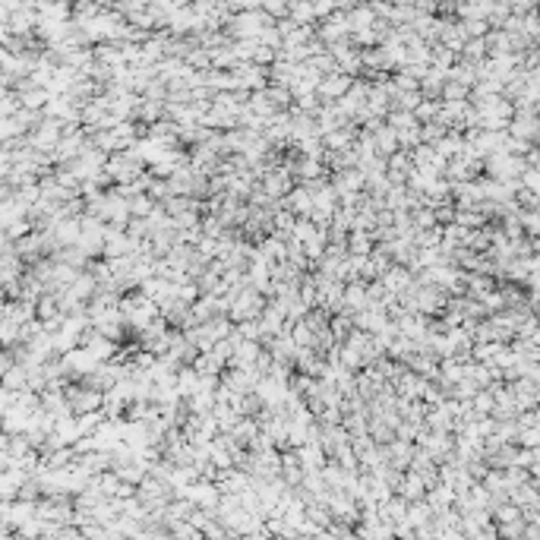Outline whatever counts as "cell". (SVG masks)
<instances>
[{
  "mask_svg": "<svg viewBox=\"0 0 540 540\" xmlns=\"http://www.w3.org/2000/svg\"><path fill=\"white\" fill-rule=\"evenodd\" d=\"M531 288H534L537 294H540V272H537V275H531Z\"/></svg>",
  "mask_w": 540,
  "mask_h": 540,
  "instance_id": "30bf717a",
  "label": "cell"
},
{
  "mask_svg": "<svg viewBox=\"0 0 540 540\" xmlns=\"http://www.w3.org/2000/svg\"><path fill=\"white\" fill-rule=\"evenodd\" d=\"M486 168H490V174H493L496 180H503V184H512V180H515L518 174L525 171V161L518 158L515 152H496V155H490Z\"/></svg>",
  "mask_w": 540,
  "mask_h": 540,
  "instance_id": "7a4b0ae2",
  "label": "cell"
},
{
  "mask_svg": "<svg viewBox=\"0 0 540 540\" xmlns=\"http://www.w3.org/2000/svg\"><path fill=\"white\" fill-rule=\"evenodd\" d=\"M351 86H354V80H351V76H344V73H332L329 80H322V86H320V99H329V101H341L344 95L351 92Z\"/></svg>",
  "mask_w": 540,
  "mask_h": 540,
  "instance_id": "277c9868",
  "label": "cell"
},
{
  "mask_svg": "<svg viewBox=\"0 0 540 540\" xmlns=\"http://www.w3.org/2000/svg\"><path fill=\"white\" fill-rule=\"evenodd\" d=\"M512 117V105L506 99H480L477 101V123L484 130H493V133H503L506 120Z\"/></svg>",
  "mask_w": 540,
  "mask_h": 540,
  "instance_id": "6da1fadb",
  "label": "cell"
},
{
  "mask_svg": "<svg viewBox=\"0 0 540 540\" xmlns=\"http://www.w3.org/2000/svg\"><path fill=\"white\" fill-rule=\"evenodd\" d=\"M525 187H528L531 196L540 199V168H531V171H525Z\"/></svg>",
  "mask_w": 540,
  "mask_h": 540,
  "instance_id": "ba28073f",
  "label": "cell"
},
{
  "mask_svg": "<svg viewBox=\"0 0 540 540\" xmlns=\"http://www.w3.org/2000/svg\"><path fill=\"white\" fill-rule=\"evenodd\" d=\"M284 209L294 212V215H310L313 218V190H303V187H297V190H291V196L284 199Z\"/></svg>",
  "mask_w": 540,
  "mask_h": 540,
  "instance_id": "8992f818",
  "label": "cell"
},
{
  "mask_svg": "<svg viewBox=\"0 0 540 540\" xmlns=\"http://www.w3.org/2000/svg\"><path fill=\"white\" fill-rule=\"evenodd\" d=\"M512 136H515V139H522V142H528V139H534V136H540V117L528 114V111H522V114L512 120Z\"/></svg>",
  "mask_w": 540,
  "mask_h": 540,
  "instance_id": "52a82bcc",
  "label": "cell"
},
{
  "mask_svg": "<svg viewBox=\"0 0 540 540\" xmlns=\"http://www.w3.org/2000/svg\"><path fill=\"white\" fill-rule=\"evenodd\" d=\"M373 149L379 152V158L382 155L392 158V155L398 152V133H395L392 127H386V123H379V127L373 130Z\"/></svg>",
  "mask_w": 540,
  "mask_h": 540,
  "instance_id": "5b68a950",
  "label": "cell"
},
{
  "mask_svg": "<svg viewBox=\"0 0 540 540\" xmlns=\"http://www.w3.org/2000/svg\"><path fill=\"white\" fill-rule=\"evenodd\" d=\"M269 16H291V6H284V4H265L263 6Z\"/></svg>",
  "mask_w": 540,
  "mask_h": 540,
  "instance_id": "9c48e42d",
  "label": "cell"
},
{
  "mask_svg": "<svg viewBox=\"0 0 540 540\" xmlns=\"http://www.w3.org/2000/svg\"><path fill=\"white\" fill-rule=\"evenodd\" d=\"M291 171L288 168H278V171H272V174H265L263 177V193L269 199H275V196H284L288 199L291 196Z\"/></svg>",
  "mask_w": 540,
  "mask_h": 540,
  "instance_id": "3957f363",
  "label": "cell"
}]
</instances>
